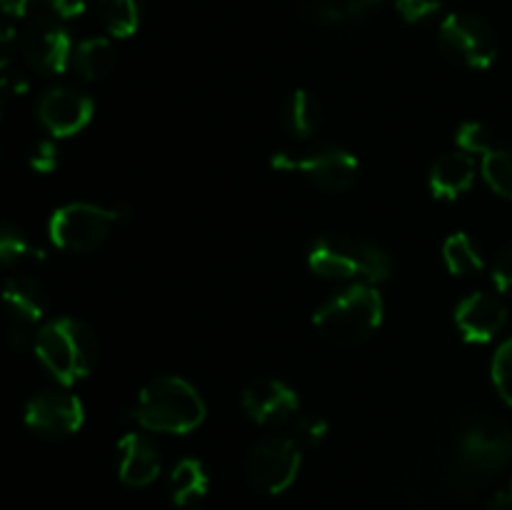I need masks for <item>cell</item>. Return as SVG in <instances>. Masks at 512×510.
I'll return each instance as SVG.
<instances>
[{
  "label": "cell",
  "instance_id": "obj_15",
  "mask_svg": "<svg viewBox=\"0 0 512 510\" xmlns=\"http://www.w3.org/2000/svg\"><path fill=\"white\" fill-rule=\"evenodd\" d=\"M0 298H3L5 310H8L10 325L28 330V333L35 323L43 320L45 308H48L43 285L30 278V275H13V278L5 280Z\"/></svg>",
  "mask_w": 512,
  "mask_h": 510
},
{
  "label": "cell",
  "instance_id": "obj_13",
  "mask_svg": "<svg viewBox=\"0 0 512 510\" xmlns=\"http://www.w3.org/2000/svg\"><path fill=\"white\" fill-rule=\"evenodd\" d=\"M243 410L258 425L285 423L300 410V398L288 383L260 378L243 390Z\"/></svg>",
  "mask_w": 512,
  "mask_h": 510
},
{
  "label": "cell",
  "instance_id": "obj_7",
  "mask_svg": "<svg viewBox=\"0 0 512 510\" xmlns=\"http://www.w3.org/2000/svg\"><path fill=\"white\" fill-rule=\"evenodd\" d=\"M440 45L455 63L473 70H485L498 58V40L483 18L470 13L445 15L438 30Z\"/></svg>",
  "mask_w": 512,
  "mask_h": 510
},
{
  "label": "cell",
  "instance_id": "obj_16",
  "mask_svg": "<svg viewBox=\"0 0 512 510\" xmlns=\"http://www.w3.org/2000/svg\"><path fill=\"white\" fill-rule=\"evenodd\" d=\"M120 480L130 488H145L160 475V453L145 435L128 433L118 443Z\"/></svg>",
  "mask_w": 512,
  "mask_h": 510
},
{
  "label": "cell",
  "instance_id": "obj_25",
  "mask_svg": "<svg viewBox=\"0 0 512 510\" xmlns=\"http://www.w3.org/2000/svg\"><path fill=\"white\" fill-rule=\"evenodd\" d=\"M20 260H43V250L35 248L15 225L0 223V265H13Z\"/></svg>",
  "mask_w": 512,
  "mask_h": 510
},
{
  "label": "cell",
  "instance_id": "obj_9",
  "mask_svg": "<svg viewBox=\"0 0 512 510\" xmlns=\"http://www.w3.org/2000/svg\"><path fill=\"white\" fill-rule=\"evenodd\" d=\"M512 460V430L505 423L478 418L460 435V463L480 478L500 473Z\"/></svg>",
  "mask_w": 512,
  "mask_h": 510
},
{
  "label": "cell",
  "instance_id": "obj_12",
  "mask_svg": "<svg viewBox=\"0 0 512 510\" xmlns=\"http://www.w3.org/2000/svg\"><path fill=\"white\" fill-rule=\"evenodd\" d=\"M93 98L73 88H53L40 98L38 118L55 138L78 135L93 120Z\"/></svg>",
  "mask_w": 512,
  "mask_h": 510
},
{
  "label": "cell",
  "instance_id": "obj_20",
  "mask_svg": "<svg viewBox=\"0 0 512 510\" xmlns=\"http://www.w3.org/2000/svg\"><path fill=\"white\" fill-rule=\"evenodd\" d=\"M285 128L293 138L308 140L320 128V108L308 90H295L285 105Z\"/></svg>",
  "mask_w": 512,
  "mask_h": 510
},
{
  "label": "cell",
  "instance_id": "obj_1",
  "mask_svg": "<svg viewBox=\"0 0 512 510\" xmlns=\"http://www.w3.org/2000/svg\"><path fill=\"white\" fill-rule=\"evenodd\" d=\"M35 355L60 385L88 378L98 365V338L83 320L55 318L38 330Z\"/></svg>",
  "mask_w": 512,
  "mask_h": 510
},
{
  "label": "cell",
  "instance_id": "obj_19",
  "mask_svg": "<svg viewBox=\"0 0 512 510\" xmlns=\"http://www.w3.org/2000/svg\"><path fill=\"white\" fill-rule=\"evenodd\" d=\"M210 478L205 465L195 458H183L170 473V498L175 505H188L190 500L208 493Z\"/></svg>",
  "mask_w": 512,
  "mask_h": 510
},
{
  "label": "cell",
  "instance_id": "obj_35",
  "mask_svg": "<svg viewBox=\"0 0 512 510\" xmlns=\"http://www.w3.org/2000/svg\"><path fill=\"white\" fill-rule=\"evenodd\" d=\"M30 0H0V10L5 15H15V18H23L28 13Z\"/></svg>",
  "mask_w": 512,
  "mask_h": 510
},
{
  "label": "cell",
  "instance_id": "obj_33",
  "mask_svg": "<svg viewBox=\"0 0 512 510\" xmlns=\"http://www.w3.org/2000/svg\"><path fill=\"white\" fill-rule=\"evenodd\" d=\"M15 48H18V35L8 25H0V70L8 68L10 60H13Z\"/></svg>",
  "mask_w": 512,
  "mask_h": 510
},
{
  "label": "cell",
  "instance_id": "obj_6",
  "mask_svg": "<svg viewBox=\"0 0 512 510\" xmlns=\"http://www.w3.org/2000/svg\"><path fill=\"white\" fill-rule=\"evenodd\" d=\"M270 165L285 173L305 175L310 183L330 193L353 188L360 168L358 158L350 150L333 148V145L308 150V153H275Z\"/></svg>",
  "mask_w": 512,
  "mask_h": 510
},
{
  "label": "cell",
  "instance_id": "obj_14",
  "mask_svg": "<svg viewBox=\"0 0 512 510\" xmlns=\"http://www.w3.org/2000/svg\"><path fill=\"white\" fill-rule=\"evenodd\" d=\"M505 320L503 300L488 293H470L455 308V325L468 343H490L505 328Z\"/></svg>",
  "mask_w": 512,
  "mask_h": 510
},
{
  "label": "cell",
  "instance_id": "obj_3",
  "mask_svg": "<svg viewBox=\"0 0 512 510\" xmlns=\"http://www.w3.org/2000/svg\"><path fill=\"white\" fill-rule=\"evenodd\" d=\"M308 265L315 275L330 280H358L383 283L390 278V255L380 245L350 235H323L308 253Z\"/></svg>",
  "mask_w": 512,
  "mask_h": 510
},
{
  "label": "cell",
  "instance_id": "obj_26",
  "mask_svg": "<svg viewBox=\"0 0 512 510\" xmlns=\"http://www.w3.org/2000/svg\"><path fill=\"white\" fill-rule=\"evenodd\" d=\"M490 373H493V383L495 388H498L500 398L508 405H512V338L505 340V343L495 350Z\"/></svg>",
  "mask_w": 512,
  "mask_h": 510
},
{
  "label": "cell",
  "instance_id": "obj_8",
  "mask_svg": "<svg viewBox=\"0 0 512 510\" xmlns=\"http://www.w3.org/2000/svg\"><path fill=\"white\" fill-rule=\"evenodd\" d=\"M300 473V448L293 438L270 435L245 455V475L258 490L278 495L295 483Z\"/></svg>",
  "mask_w": 512,
  "mask_h": 510
},
{
  "label": "cell",
  "instance_id": "obj_31",
  "mask_svg": "<svg viewBox=\"0 0 512 510\" xmlns=\"http://www.w3.org/2000/svg\"><path fill=\"white\" fill-rule=\"evenodd\" d=\"M40 3H43L55 18H63V20L78 18V15H83L85 10V0H40Z\"/></svg>",
  "mask_w": 512,
  "mask_h": 510
},
{
  "label": "cell",
  "instance_id": "obj_32",
  "mask_svg": "<svg viewBox=\"0 0 512 510\" xmlns=\"http://www.w3.org/2000/svg\"><path fill=\"white\" fill-rule=\"evenodd\" d=\"M298 430L303 433V438L308 440V443H320V440L328 435L330 428L323 418H318V415H308V418L298 420Z\"/></svg>",
  "mask_w": 512,
  "mask_h": 510
},
{
  "label": "cell",
  "instance_id": "obj_17",
  "mask_svg": "<svg viewBox=\"0 0 512 510\" xmlns=\"http://www.w3.org/2000/svg\"><path fill=\"white\" fill-rule=\"evenodd\" d=\"M473 183L475 160L465 150H455V153H448L440 160H435L428 175L430 193L438 200H458L460 195L473 188Z\"/></svg>",
  "mask_w": 512,
  "mask_h": 510
},
{
  "label": "cell",
  "instance_id": "obj_34",
  "mask_svg": "<svg viewBox=\"0 0 512 510\" xmlns=\"http://www.w3.org/2000/svg\"><path fill=\"white\" fill-rule=\"evenodd\" d=\"M25 88H28V85H25L23 80L0 78V115H3V110H5V105H8V100L13 98V95L23 93Z\"/></svg>",
  "mask_w": 512,
  "mask_h": 510
},
{
  "label": "cell",
  "instance_id": "obj_2",
  "mask_svg": "<svg viewBox=\"0 0 512 510\" xmlns=\"http://www.w3.org/2000/svg\"><path fill=\"white\" fill-rule=\"evenodd\" d=\"M205 413L203 398L188 380L165 375L140 390L133 418L150 433L185 435L203 423Z\"/></svg>",
  "mask_w": 512,
  "mask_h": 510
},
{
  "label": "cell",
  "instance_id": "obj_22",
  "mask_svg": "<svg viewBox=\"0 0 512 510\" xmlns=\"http://www.w3.org/2000/svg\"><path fill=\"white\" fill-rule=\"evenodd\" d=\"M98 15L113 38H130L140 28L138 0H100Z\"/></svg>",
  "mask_w": 512,
  "mask_h": 510
},
{
  "label": "cell",
  "instance_id": "obj_4",
  "mask_svg": "<svg viewBox=\"0 0 512 510\" xmlns=\"http://www.w3.org/2000/svg\"><path fill=\"white\" fill-rule=\"evenodd\" d=\"M383 313L385 305L378 288L358 283L320 305L313 315V323L330 343L355 345L368 340L380 328Z\"/></svg>",
  "mask_w": 512,
  "mask_h": 510
},
{
  "label": "cell",
  "instance_id": "obj_36",
  "mask_svg": "<svg viewBox=\"0 0 512 510\" xmlns=\"http://www.w3.org/2000/svg\"><path fill=\"white\" fill-rule=\"evenodd\" d=\"M510 500H512V483H510Z\"/></svg>",
  "mask_w": 512,
  "mask_h": 510
},
{
  "label": "cell",
  "instance_id": "obj_18",
  "mask_svg": "<svg viewBox=\"0 0 512 510\" xmlns=\"http://www.w3.org/2000/svg\"><path fill=\"white\" fill-rule=\"evenodd\" d=\"M73 68L85 80H100L115 68V48L108 38H88L75 45Z\"/></svg>",
  "mask_w": 512,
  "mask_h": 510
},
{
  "label": "cell",
  "instance_id": "obj_11",
  "mask_svg": "<svg viewBox=\"0 0 512 510\" xmlns=\"http://www.w3.org/2000/svg\"><path fill=\"white\" fill-rule=\"evenodd\" d=\"M73 40L68 30L50 18H38L23 35V55L30 68L45 75H60L73 63Z\"/></svg>",
  "mask_w": 512,
  "mask_h": 510
},
{
  "label": "cell",
  "instance_id": "obj_10",
  "mask_svg": "<svg viewBox=\"0 0 512 510\" xmlns=\"http://www.w3.org/2000/svg\"><path fill=\"white\" fill-rule=\"evenodd\" d=\"M25 425L45 438H68L83 428L85 408L78 395L43 390L25 403Z\"/></svg>",
  "mask_w": 512,
  "mask_h": 510
},
{
  "label": "cell",
  "instance_id": "obj_30",
  "mask_svg": "<svg viewBox=\"0 0 512 510\" xmlns=\"http://www.w3.org/2000/svg\"><path fill=\"white\" fill-rule=\"evenodd\" d=\"M490 275H493L495 288L503 290V293H510L512 290V245L500 250L498 258L493 260V270H490Z\"/></svg>",
  "mask_w": 512,
  "mask_h": 510
},
{
  "label": "cell",
  "instance_id": "obj_23",
  "mask_svg": "<svg viewBox=\"0 0 512 510\" xmlns=\"http://www.w3.org/2000/svg\"><path fill=\"white\" fill-rule=\"evenodd\" d=\"M445 265L453 275H470L483 270V255L468 233H453L443 245Z\"/></svg>",
  "mask_w": 512,
  "mask_h": 510
},
{
  "label": "cell",
  "instance_id": "obj_28",
  "mask_svg": "<svg viewBox=\"0 0 512 510\" xmlns=\"http://www.w3.org/2000/svg\"><path fill=\"white\" fill-rule=\"evenodd\" d=\"M28 165L35 173H53L58 168V148H55L53 140H40V143H35L28 155Z\"/></svg>",
  "mask_w": 512,
  "mask_h": 510
},
{
  "label": "cell",
  "instance_id": "obj_5",
  "mask_svg": "<svg viewBox=\"0 0 512 510\" xmlns=\"http://www.w3.org/2000/svg\"><path fill=\"white\" fill-rule=\"evenodd\" d=\"M125 218L123 208H105L95 203H68L48 220L50 243L70 253H88L108 240L110 230Z\"/></svg>",
  "mask_w": 512,
  "mask_h": 510
},
{
  "label": "cell",
  "instance_id": "obj_27",
  "mask_svg": "<svg viewBox=\"0 0 512 510\" xmlns=\"http://www.w3.org/2000/svg\"><path fill=\"white\" fill-rule=\"evenodd\" d=\"M455 140H458L460 150L465 153H480L485 155L490 148H493V138H490L488 128L478 120H470V123H463L455 133Z\"/></svg>",
  "mask_w": 512,
  "mask_h": 510
},
{
  "label": "cell",
  "instance_id": "obj_29",
  "mask_svg": "<svg viewBox=\"0 0 512 510\" xmlns=\"http://www.w3.org/2000/svg\"><path fill=\"white\" fill-rule=\"evenodd\" d=\"M395 10L405 23H420L440 10V0H395Z\"/></svg>",
  "mask_w": 512,
  "mask_h": 510
},
{
  "label": "cell",
  "instance_id": "obj_24",
  "mask_svg": "<svg viewBox=\"0 0 512 510\" xmlns=\"http://www.w3.org/2000/svg\"><path fill=\"white\" fill-rule=\"evenodd\" d=\"M483 178L495 193L512 200V140L493 145L483 155Z\"/></svg>",
  "mask_w": 512,
  "mask_h": 510
},
{
  "label": "cell",
  "instance_id": "obj_21",
  "mask_svg": "<svg viewBox=\"0 0 512 510\" xmlns=\"http://www.w3.org/2000/svg\"><path fill=\"white\" fill-rule=\"evenodd\" d=\"M303 13L318 23H345L360 18L383 0H298Z\"/></svg>",
  "mask_w": 512,
  "mask_h": 510
}]
</instances>
